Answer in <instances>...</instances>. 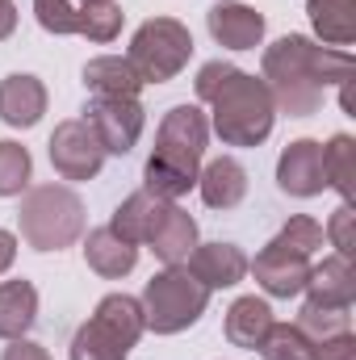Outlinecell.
Masks as SVG:
<instances>
[{"mask_svg":"<svg viewBox=\"0 0 356 360\" xmlns=\"http://www.w3.org/2000/svg\"><path fill=\"white\" fill-rule=\"evenodd\" d=\"M265 89L289 117H310L323 105L327 84L352 80V55L336 46H314L302 34H285L265 51Z\"/></svg>","mask_w":356,"mask_h":360,"instance_id":"cell-1","label":"cell"},{"mask_svg":"<svg viewBox=\"0 0 356 360\" xmlns=\"http://www.w3.org/2000/svg\"><path fill=\"white\" fill-rule=\"evenodd\" d=\"M197 96L214 109V130L227 147H260L272 134L276 105L268 96L265 80L214 59L197 72Z\"/></svg>","mask_w":356,"mask_h":360,"instance_id":"cell-2","label":"cell"},{"mask_svg":"<svg viewBox=\"0 0 356 360\" xmlns=\"http://www.w3.org/2000/svg\"><path fill=\"white\" fill-rule=\"evenodd\" d=\"M17 222L34 252H59L84 235V201L68 184H38L21 197Z\"/></svg>","mask_w":356,"mask_h":360,"instance_id":"cell-3","label":"cell"},{"mask_svg":"<svg viewBox=\"0 0 356 360\" xmlns=\"http://www.w3.org/2000/svg\"><path fill=\"white\" fill-rule=\"evenodd\" d=\"M205 306H210V289L184 264H168L143 289V319L155 335H177L184 327H193L205 314Z\"/></svg>","mask_w":356,"mask_h":360,"instance_id":"cell-4","label":"cell"},{"mask_svg":"<svg viewBox=\"0 0 356 360\" xmlns=\"http://www.w3.org/2000/svg\"><path fill=\"white\" fill-rule=\"evenodd\" d=\"M193 55V34L177 17H151L134 30L130 38V68L139 72L143 84H164L172 80Z\"/></svg>","mask_w":356,"mask_h":360,"instance_id":"cell-5","label":"cell"},{"mask_svg":"<svg viewBox=\"0 0 356 360\" xmlns=\"http://www.w3.org/2000/svg\"><path fill=\"white\" fill-rule=\"evenodd\" d=\"M205 139H210V122L197 105H177L164 113L160 122V134H155V160L164 164H177L184 172H197L201 164V151H205Z\"/></svg>","mask_w":356,"mask_h":360,"instance_id":"cell-6","label":"cell"},{"mask_svg":"<svg viewBox=\"0 0 356 360\" xmlns=\"http://www.w3.org/2000/svg\"><path fill=\"white\" fill-rule=\"evenodd\" d=\"M84 122L96 130L105 155H126L147 122V109L139 105V96H92L84 105Z\"/></svg>","mask_w":356,"mask_h":360,"instance_id":"cell-7","label":"cell"},{"mask_svg":"<svg viewBox=\"0 0 356 360\" xmlns=\"http://www.w3.org/2000/svg\"><path fill=\"white\" fill-rule=\"evenodd\" d=\"M51 164L63 180H92L105 164V147L84 117H68L51 134Z\"/></svg>","mask_w":356,"mask_h":360,"instance_id":"cell-8","label":"cell"},{"mask_svg":"<svg viewBox=\"0 0 356 360\" xmlns=\"http://www.w3.org/2000/svg\"><path fill=\"white\" fill-rule=\"evenodd\" d=\"M248 269L256 272V285L265 289L268 297H298L306 289V276H310V256L289 252V248H281L272 239Z\"/></svg>","mask_w":356,"mask_h":360,"instance_id":"cell-9","label":"cell"},{"mask_svg":"<svg viewBox=\"0 0 356 360\" xmlns=\"http://www.w3.org/2000/svg\"><path fill=\"white\" fill-rule=\"evenodd\" d=\"M276 184L289 197H319L327 188V176H323V143H314V139L289 143L281 151V164H276Z\"/></svg>","mask_w":356,"mask_h":360,"instance_id":"cell-10","label":"cell"},{"mask_svg":"<svg viewBox=\"0 0 356 360\" xmlns=\"http://www.w3.org/2000/svg\"><path fill=\"white\" fill-rule=\"evenodd\" d=\"M205 25H210L214 42L231 46V51H256L265 38V13H256L252 4H239V0L214 4L205 13Z\"/></svg>","mask_w":356,"mask_h":360,"instance_id":"cell-11","label":"cell"},{"mask_svg":"<svg viewBox=\"0 0 356 360\" xmlns=\"http://www.w3.org/2000/svg\"><path fill=\"white\" fill-rule=\"evenodd\" d=\"M184 269L193 272L205 289H231L243 281L248 272V256L235 243H197L184 260Z\"/></svg>","mask_w":356,"mask_h":360,"instance_id":"cell-12","label":"cell"},{"mask_svg":"<svg viewBox=\"0 0 356 360\" xmlns=\"http://www.w3.org/2000/svg\"><path fill=\"white\" fill-rule=\"evenodd\" d=\"M46 113V89L38 76H4L0 80V117L17 130H30L38 126Z\"/></svg>","mask_w":356,"mask_h":360,"instance_id":"cell-13","label":"cell"},{"mask_svg":"<svg viewBox=\"0 0 356 360\" xmlns=\"http://www.w3.org/2000/svg\"><path fill=\"white\" fill-rule=\"evenodd\" d=\"M168 205H172V201H164V197H155V193L139 188V193H130V197L113 210L109 231L139 248V243H147V239H151V231L160 226V218H164V210H168Z\"/></svg>","mask_w":356,"mask_h":360,"instance_id":"cell-14","label":"cell"},{"mask_svg":"<svg viewBox=\"0 0 356 360\" xmlns=\"http://www.w3.org/2000/svg\"><path fill=\"white\" fill-rule=\"evenodd\" d=\"M197 188H201V201L210 210H235L248 197V172L239 160L222 155V160L205 164V172H197Z\"/></svg>","mask_w":356,"mask_h":360,"instance_id":"cell-15","label":"cell"},{"mask_svg":"<svg viewBox=\"0 0 356 360\" xmlns=\"http://www.w3.org/2000/svg\"><path fill=\"white\" fill-rule=\"evenodd\" d=\"M306 293L319 306H352L356 297V272L348 256H327L323 264H310Z\"/></svg>","mask_w":356,"mask_h":360,"instance_id":"cell-16","label":"cell"},{"mask_svg":"<svg viewBox=\"0 0 356 360\" xmlns=\"http://www.w3.org/2000/svg\"><path fill=\"white\" fill-rule=\"evenodd\" d=\"M84 260H89L92 272L117 281V276H126V272L139 264V248L126 243L122 235H113L109 226H96V231H89V239H84Z\"/></svg>","mask_w":356,"mask_h":360,"instance_id":"cell-17","label":"cell"},{"mask_svg":"<svg viewBox=\"0 0 356 360\" xmlns=\"http://www.w3.org/2000/svg\"><path fill=\"white\" fill-rule=\"evenodd\" d=\"M147 248H151L164 264H184V260H189V252L197 248V222H193L180 205H168V210H164V218H160V226L151 231Z\"/></svg>","mask_w":356,"mask_h":360,"instance_id":"cell-18","label":"cell"},{"mask_svg":"<svg viewBox=\"0 0 356 360\" xmlns=\"http://www.w3.org/2000/svg\"><path fill=\"white\" fill-rule=\"evenodd\" d=\"M34 319H38V289L30 281H4L0 285V340H25Z\"/></svg>","mask_w":356,"mask_h":360,"instance_id":"cell-19","label":"cell"},{"mask_svg":"<svg viewBox=\"0 0 356 360\" xmlns=\"http://www.w3.org/2000/svg\"><path fill=\"white\" fill-rule=\"evenodd\" d=\"M84 84H89L92 96H139V89H143L139 72H134L130 59H122V55L89 59V63H84Z\"/></svg>","mask_w":356,"mask_h":360,"instance_id":"cell-20","label":"cell"},{"mask_svg":"<svg viewBox=\"0 0 356 360\" xmlns=\"http://www.w3.org/2000/svg\"><path fill=\"white\" fill-rule=\"evenodd\" d=\"M268 327H272V310H268L265 297H239V302H231V310H227V340L235 348L256 352L260 340L268 335Z\"/></svg>","mask_w":356,"mask_h":360,"instance_id":"cell-21","label":"cell"},{"mask_svg":"<svg viewBox=\"0 0 356 360\" xmlns=\"http://www.w3.org/2000/svg\"><path fill=\"white\" fill-rule=\"evenodd\" d=\"M306 13H310L314 34L327 46L340 51V46H348L356 38V0H310Z\"/></svg>","mask_w":356,"mask_h":360,"instance_id":"cell-22","label":"cell"},{"mask_svg":"<svg viewBox=\"0 0 356 360\" xmlns=\"http://www.w3.org/2000/svg\"><path fill=\"white\" fill-rule=\"evenodd\" d=\"M96 323H105L113 335H122L130 348L139 344V335L147 331V319H143V302L139 297H130V293H109V297H101V306H96V314H92Z\"/></svg>","mask_w":356,"mask_h":360,"instance_id":"cell-23","label":"cell"},{"mask_svg":"<svg viewBox=\"0 0 356 360\" xmlns=\"http://www.w3.org/2000/svg\"><path fill=\"white\" fill-rule=\"evenodd\" d=\"M323 176L331 188H340L344 201L356 197V143L352 134H331L323 147Z\"/></svg>","mask_w":356,"mask_h":360,"instance_id":"cell-24","label":"cell"},{"mask_svg":"<svg viewBox=\"0 0 356 360\" xmlns=\"http://www.w3.org/2000/svg\"><path fill=\"white\" fill-rule=\"evenodd\" d=\"M130 344L122 335H113L105 323L89 319L76 335H72V360H126Z\"/></svg>","mask_w":356,"mask_h":360,"instance_id":"cell-25","label":"cell"},{"mask_svg":"<svg viewBox=\"0 0 356 360\" xmlns=\"http://www.w3.org/2000/svg\"><path fill=\"white\" fill-rule=\"evenodd\" d=\"M352 306H319V302H310L306 297V306L298 310V331L306 335V340H314V344H323V340H331V335H344L348 331V323H352V314H348Z\"/></svg>","mask_w":356,"mask_h":360,"instance_id":"cell-26","label":"cell"},{"mask_svg":"<svg viewBox=\"0 0 356 360\" xmlns=\"http://www.w3.org/2000/svg\"><path fill=\"white\" fill-rule=\"evenodd\" d=\"M122 30V8L113 0H96L76 8V34H84L89 42H113Z\"/></svg>","mask_w":356,"mask_h":360,"instance_id":"cell-27","label":"cell"},{"mask_svg":"<svg viewBox=\"0 0 356 360\" xmlns=\"http://www.w3.org/2000/svg\"><path fill=\"white\" fill-rule=\"evenodd\" d=\"M260 356L265 360H314V340H306L289 323H272L268 335L260 340Z\"/></svg>","mask_w":356,"mask_h":360,"instance_id":"cell-28","label":"cell"},{"mask_svg":"<svg viewBox=\"0 0 356 360\" xmlns=\"http://www.w3.org/2000/svg\"><path fill=\"white\" fill-rule=\"evenodd\" d=\"M30 168H34V160H30V151L21 147V143H0V197H17L25 184H30Z\"/></svg>","mask_w":356,"mask_h":360,"instance_id":"cell-29","label":"cell"},{"mask_svg":"<svg viewBox=\"0 0 356 360\" xmlns=\"http://www.w3.org/2000/svg\"><path fill=\"white\" fill-rule=\"evenodd\" d=\"M276 243H281V248H289V252H302V256H314V252L323 248V226H319L314 218H306V214H298V218H289V222L281 226V235H276Z\"/></svg>","mask_w":356,"mask_h":360,"instance_id":"cell-30","label":"cell"},{"mask_svg":"<svg viewBox=\"0 0 356 360\" xmlns=\"http://www.w3.org/2000/svg\"><path fill=\"white\" fill-rule=\"evenodd\" d=\"M34 13H38V25L46 34H76V8L72 0H34Z\"/></svg>","mask_w":356,"mask_h":360,"instance_id":"cell-31","label":"cell"},{"mask_svg":"<svg viewBox=\"0 0 356 360\" xmlns=\"http://www.w3.org/2000/svg\"><path fill=\"white\" fill-rule=\"evenodd\" d=\"M323 235L331 239L336 256H348V260H352V252H356V214H352V201H344V205L331 214V222H327V231H323Z\"/></svg>","mask_w":356,"mask_h":360,"instance_id":"cell-32","label":"cell"},{"mask_svg":"<svg viewBox=\"0 0 356 360\" xmlns=\"http://www.w3.org/2000/svg\"><path fill=\"white\" fill-rule=\"evenodd\" d=\"M314 360H356L352 331H344V335H331V340L314 344Z\"/></svg>","mask_w":356,"mask_h":360,"instance_id":"cell-33","label":"cell"},{"mask_svg":"<svg viewBox=\"0 0 356 360\" xmlns=\"http://www.w3.org/2000/svg\"><path fill=\"white\" fill-rule=\"evenodd\" d=\"M0 360H51V352L42 344H34V340H8Z\"/></svg>","mask_w":356,"mask_h":360,"instance_id":"cell-34","label":"cell"},{"mask_svg":"<svg viewBox=\"0 0 356 360\" xmlns=\"http://www.w3.org/2000/svg\"><path fill=\"white\" fill-rule=\"evenodd\" d=\"M17 30V4L13 0H0V42Z\"/></svg>","mask_w":356,"mask_h":360,"instance_id":"cell-35","label":"cell"},{"mask_svg":"<svg viewBox=\"0 0 356 360\" xmlns=\"http://www.w3.org/2000/svg\"><path fill=\"white\" fill-rule=\"evenodd\" d=\"M17 260V235L13 231H0V272Z\"/></svg>","mask_w":356,"mask_h":360,"instance_id":"cell-36","label":"cell"},{"mask_svg":"<svg viewBox=\"0 0 356 360\" xmlns=\"http://www.w3.org/2000/svg\"><path fill=\"white\" fill-rule=\"evenodd\" d=\"M80 4H96V0H80Z\"/></svg>","mask_w":356,"mask_h":360,"instance_id":"cell-37","label":"cell"}]
</instances>
